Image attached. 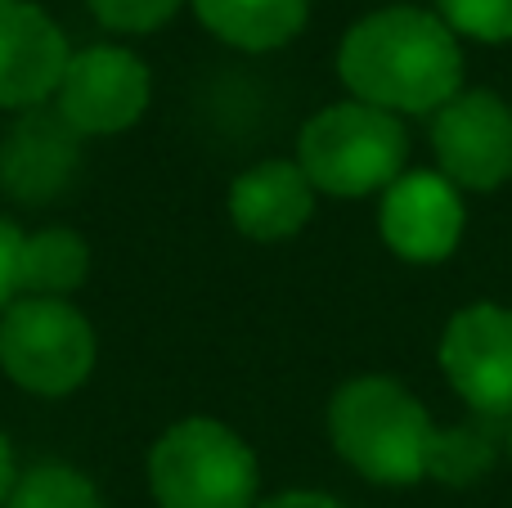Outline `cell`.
<instances>
[{
  "label": "cell",
  "instance_id": "6da1fadb",
  "mask_svg": "<svg viewBox=\"0 0 512 508\" xmlns=\"http://www.w3.org/2000/svg\"><path fill=\"white\" fill-rule=\"evenodd\" d=\"M337 72L360 104L382 113H432L463 90V50L427 9H378L342 36Z\"/></svg>",
  "mask_w": 512,
  "mask_h": 508
},
{
  "label": "cell",
  "instance_id": "7a4b0ae2",
  "mask_svg": "<svg viewBox=\"0 0 512 508\" xmlns=\"http://www.w3.org/2000/svg\"><path fill=\"white\" fill-rule=\"evenodd\" d=\"M328 437L360 477L409 486L432 473L436 437L427 410L396 378H351L328 405Z\"/></svg>",
  "mask_w": 512,
  "mask_h": 508
},
{
  "label": "cell",
  "instance_id": "3957f363",
  "mask_svg": "<svg viewBox=\"0 0 512 508\" xmlns=\"http://www.w3.org/2000/svg\"><path fill=\"white\" fill-rule=\"evenodd\" d=\"M409 158L405 126L396 113H382L373 104L346 99L328 104L301 126L297 167L324 194L364 198L391 189L400 180V167Z\"/></svg>",
  "mask_w": 512,
  "mask_h": 508
},
{
  "label": "cell",
  "instance_id": "277c9868",
  "mask_svg": "<svg viewBox=\"0 0 512 508\" xmlns=\"http://www.w3.org/2000/svg\"><path fill=\"white\" fill-rule=\"evenodd\" d=\"M256 482L248 441L216 419L176 423L149 455V486L162 508H252Z\"/></svg>",
  "mask_w": 512,
  "mask_h": 508
},
{
  "label": "cell",
  "instance_id": "5b68a950",
  "mask_svg": "<svg viewBox=\"0 0 512 508\" xmlns=\"http://www.w3.org/2000/svg\"><path fill=\"white\" fill-rule=\"evenodd\" d=\"M0 369L32 396H68L95 369V333L63 297H23L0 315Z\"/></svg>",
  "mask_w": 512,
  "mask_h": 508
},
{
  "label": "cell",
  "instance_id": "8992f818",
  "mask_svg": "<svg viewBox=\"0 0 512 508\" xmlns=\"http://www.w3.org/2000/svg\"><path fill=\"white\" fill-rule=\"evenodd\" d=\"M432 149L450 185L490 194L512 180V104L495 90H459L436 108Z\"/></svg>",
  "mask_w": 512,
  "mask_h": 508
},
{
  "label": "cell",
  "instance_id": "52a82bcc",
  "mask_svg": "<svg viewBox=\"0 0 512 508\" xmlns=\"http://www.w3.org/2000/svg\"><path fill=\"white\" fill-rule=\"evenodd\" d=\"M149 90V68L140 63V54L122 45H90L72 54L63 68L54 113L77 135H117L144 117Z\"/></svg>",
  "mask_w": 512,
  "mask_h": 508
},
{
  "label": "cell",
  "instance_id": "ba28073f",
  "mask_svg": "<svg viewBox=\"0 0 512 508\" xmlns=\"http://www.w3.org/2000/svg\"><path fill=\"white\" fill-rule=\"evenodd\" d=\"M441 369L477 414H512V311L495 302L463 306L441 338Z\"/></svg>",
  "mask_w": 512,
  "mask_h": 508
},
{
  "label": "cell",
  "instance_id": "9c48e42d",
  "mask_svg": "<svg viewBox=\"0 0 512 508\" xmlns=\"http://www.w3.org/2000/svg\"><path fill=\"white\" fill-rule=\"evenodd\" d=\"M72 50L32 0H0V108H41L59 90Z\"/></svg>",
  "mask_w": 512,
  "mask_h": 508
},
{
  "label": "cell",
  "instance_id": "30bf717a",
  "mask_svg": "<svg viewBox=\"0 0 512 508\" xmlns=\"http://www.w3.org/2000/svg\"><path fill=\"white\" fill-rule=\"evenodd\" d=\"M382 239L405 261H445L463 239V198L436 171L400 176L382 198Z\"/></svg>",
  "mask_w": 512,
  "mask_h": 508
},
{
  "label": "cell",
  "instance_id": "8fae6325",
  "mask_svg": "<svg viewBox=\"0 0 512 508\" xmlns=\"http://www.w3.org/2000/svg\"><path fill=\"white\" fill-rule=\"evenodd\" d=\"M81 167V135L59 113L27 108L0 140V189L18 203H50Z\"/></svg>",
  "mask_w": 512,
  "mask_h": 508
},
{
  "label": "cell",
  "instance_id": "7c38bea8",
  "mask_svg": "<svg viewBox=\"0 0 512 508\" xmlns=\"http://www.w3.org/2000/svg\"><path fill=\"white\" fill-rule=\"evenodd\" d=\"M315 212V185L297 162H256L230 185V216L248 239H292Z\"/></svg>",
  "mask_w": 512,
  "mask_h": 508
},
{
  "label": "cell",
  "instance_id": "4fadbf2b",
  "mask_svg": "<svg viewBox=\"0 0 512 508\" xmlns=\"http://www.w3.org/2000/svg\"><path fill=\"white\" fill-rule=\"evenodd\" d=\"M212 36L239 50H279L306 27L310 0H194Z\"/></svg>",
  "mask_w": 512,
  "mask_h": 508
},
{
  "label": "cell",
  "instance_id": "5bb4252c",
  "mask_svg": "<svg viewBox=\"0 0 512 508\" xmlns=\"http://www.w3.org/2000/svg\"><path fill=\"white\" fill-rule=\"evenodd\" d=\"M90 270V248L72 230H36L23 239L18 257V293L27 297H68Z\"/></svg>",
  "mask_w": 512,
  "mask_h": 508
},
{
  "label": "cell",
  "instance_id": "9a60e30c",
  "mask_svg": "<svg viewBox=\"0 0 512 508\" xmlns=\"http://www.w3.org/2000/svg\"><path fill=\"white\" fill-rule=\"evenodd\" d=\"M5 508H104V500L90 486V477H81L77 468L36 464L32 473H23L14 482Z\"/></svg>",
  "mask_w": 512,
  "mask_h": 508
},
{
  "label": "cell",
  "instance_id": "2e32d148",
  "mask_svg": "<svg viewBox=\"0 0 512 508\" xmlns=\"http://www.w3.org/2000/svg\"><path fill=\"white\" fill-rule=\"evenodd\" d=\"M490 459H495V441L486 432H468V428L441 432L432 455V473L445 477V482H472V477H481L490 468Z\"/></svg>",
  "mask_w": 512,
  "mask_h": 508
},
{
  "label": "cell",
  "instance_id": "e0dca14e",
  "mask_svg": "<svg viewBox=\"0 0 512 508\" xmlns=\"http://www.w3.org/2000/svg\"><path fill=\"white\" fill-rule=\"evenodd\" d=\"M450 32L477 41H512V0H436Z\"/></svg>",
  "mask_w": 512,
  "mask_h": 508
},
{
  "label": "cell",
  "instance_id": "ac0fdd59",
  "mask_svg": "<svg viewBox=\"0 0 512 508\" xmlns=\"http://www.w3.org/2000/svg\"><path fill=\"white\" fill-rule=\"evenodd\" d=\"M90 14L113 32H153L180 9V0H86Z\"/></svg>",
  "mask_w": 512,
  "mask_h": 508
},
{
  "label": "cell",
  "instance_id": "d6986e66",
  "mask_svg": "<svg viewBox=\"0 0 512 508\" xmlns=\"http://www.w3.org/2000/svg\"><path fill=\"white\" fill-rule=\"evenodd\" d=\"M23 239L27 234L18 230L14 221L0 216V311H9L18 297V257H23Z\"/></svg>",
  "mask_w": 512,
  "mask_h": 508
},
{
  "label": "cell",
  "instance_id": "ffe728a7",
  "mask_svg": "<svg viewBox=\"0 0 512 508\" xmlns=\"http://www.w3.org/2000/svg\"><path fill=\"white\" fill-rule=\"evenodd\" d=\"M256 508H346L333 495H319V491H288V495H274V500L256 504Z\"/></svg>",
  "mask_w": 512,
  "mask_h": 508
},
{
  "label": "cell",
  "instance_id": "44dd1931",
  "mask_svg": "<svg viewBox=\"0 0 512 508\" xmlns=\"http://www.w3.org/2000/svg\"><path fill=\"white\" fill-rule=\"evenodd\" d=\"M14 450H9V441H5V432H0V508H5L9 500V491H14Z\"/></svg>",
  "mask_w": 512,
  "mask_h": 508
},
{
  "label": "cell",
  "instance_id": "7402d4cb",
  "mask_svg": "<svg viewBox=\"0 0 512 508\" xmlns=\"http://www.w3.org/2000/svg\"><path fill=\"white\" fill-rule=\"evenodd\" d=\"M508 455H512V428H508Z\"/></svg>",
  "mask_w": 512,
  "mask_h": 508
}]
</instances>
